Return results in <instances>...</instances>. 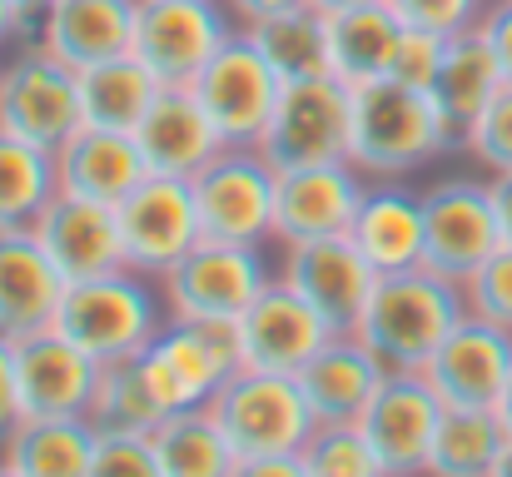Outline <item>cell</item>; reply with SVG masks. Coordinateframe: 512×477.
Returning <instances> with one entry per match:
<instances>
[{
	"label": "cell",
	"mask_w": 512,
	"mask_h": 477,
	"mask_svg": "<svg viewBox=\"0 0 512 477\" xmlns=\"http://www.w3.org/2000/svg\"><path fill=\"white\" fill-rule=\"evenodd\" d=\"M194 100L199 110L209 115L219 145L229 150H254L269 130V115L279 105V90L284 80L269 70V60L254 50V40L244 30H234L214 55L209 65L194 75Z\"/></svg>",
	"instance_id": "9"
},
{
	"label": "cell",
	"mask_w": 512,
	"mask_h": 477,
	"mask_svg": "<svg viewBox=\"0 0 512 477\" xmlns=\"http://www.w3.org/2000/svg\"><path fill=\"white\" fill-rule=\"evenodd\" d=\"M209 413L219 418L224 438L239 458H274L299 453L314 433V413L289 373L239 368L224 378V388L209 398Z\"/></svg>",
	"instance_id": "7"
},
{
	"label": "cell",
	"mask_w": 512,
	"mask_h": 477,
	"mask_svg": "<svg viewBox=\"0 0 512 477\" xmlns=\"http://www.w3.org/2000/svg\"><path fill=\"white\" fill-rule=\"evenodd\" d=\"M488 199H493V219H498V239L512 244V169L488 174Z\"/></svg>",
	"instance_id": "45"
},
{
	"label": "cell",
	"mask_w": 512,
	"mask_h": 477,
	"mask_svg": "<svg viewBox=\"0 0 512 477\" xmlns=\"http://www.w3.org/2000/svg\"><path fill=\"white\" fill-rule=\"evenodd\" d=\"M165 294L155 279L135 274V269H110L80 284H65L55 328L85 348L95 363H125L140 358L150 348V338L165 328Z\"/></svg>",
	"instance_id": "3"
},
{
	"label": "cell",
	"mask_w": 512,
	"mask_h": 477,
	"mask_svg": "<svg viewBox=\"0 0 512 477\" xmlns=\"http://www.w3.org/2000/svg\"><path fill=\"white\" fill-rule=\"evenodd\" d=\"M363 194H368V179L353 164L284 169L279 184H274V244H304V239L348 234Z\"/></svg>",
	"instance_id": "18"
},
{
	"label": "cell",
	"mask_w": 512,
	"mask_h": 477,
	"mask_svg": "<svg viewBox=\"0 0 512 477\" xmlns=\"http://www.w3.org/2000/svg\"><path fill=\"white\" fill-rule=\"evenodd\" d=\"M348 125H353V90L343 80L334 75L284 80L269 130L254 150L279 174L309 164H348Z\"/></svg>",
	"instance_id": "8"
},
{
	"label": "cell",
	"mask_w": 512,
	"mask_h": 477,
	"mask_svg": "<svg viewBox=\"0 0 512 477\" xmlns=\"http://www.w3.org/2000/svg\"><path fill=\"white\" fill-rule=\"evenodd\" d=\"M135 145H140L150 174H170V179H189L204 159L224 150L189 85H165L155 95V105L135 125Z\"/></svg>",
	"instance_id": "24"
},
{
	"label": "cell",
	"mask_w": 512,
	"mask_h": 477,
	"mask_svg": "<svg viewBox=\"0 0 512 477\" xmlns=\"http://www.w3.org/2000/svg\"><path fill=\"white\" fill-rule=\"evenodd\" d=\"M309 413H314V428H343V423H358L368 398L378 393L383 383V363L358 343V333H334L299 373H294Z\"/></svg>",
	"instance_id": "22"
},
{
	"label": "cell",
	"mask_w": 512,
	"mask_h": 477,
	"mask_svg": "<svg viewBox=\"0 0 512 477\" xmlns=\"http://www.w3.org/2000/svg\"><path fill=\"white\" fill-rule=\"evenodd\" d=\"M458 289H463V309L473 318L512 328V244H498Z\"/></svg>",
	"instance_id": "37"
},
{
	"label": "cell",
	"mask_w": 512,
	"mask_h": 477,
	"mask_svg": "<svg viewBox=\"0 0 512 477\" xmlns=\"http://www.w3.org/2000/svg\"><path fill=\"white\" fill-rule=\"evenodd\" d=\"M0 60H5V55H0Z\"/></svg>",
	"instance_id": "53"
},
{
	"label": "cell",
	"mask_w": 512,
	"mask_h": 477,
	"mask_svg": "<svg viewBox=\"0 0 512 477\" xmlns=\"http://www.w3.org/2000/svg\"><path fill=\"white\" fill-rule=\"evenodd\" d=\"M348 244L368 259L373 274L423 269V199L393 179L368 184V194L348 224Z\"/></svg>",
	"instance_id": "23"
},
{
	"label": "cell",
	"mask_w": 512,
	"mask_h": 477,
	"mask_svg": "<svg viewBox=\"0 0 512 477\" xmlns=\"http://www.w3.org/2000/svg\"><path fill=\"white\" fill-rule=\"evenodd\" d=\"M299 463H304V477H383L373 448L358 433V423L314 428L309 443L299 448Z\"/></svg>",
	"instance_id": "36"
},
{
	"label": "cell",
	"mask_w": 512,
	"mask_h": 477,
	"mask_svg": "<svg viewBox=\"0 0 512 477\" xmlns=\"http://www.w3.org/2000/svg\"><path fill=\"white\" fill-rule=\"evenodd\" d=\"M438 418H443V398L428 388L423 373H383L378 393L358 418V433L373 448L383 477H423Z\"/></svg>",
	"instance_id": "14"
},
{
	"label": "cell",
	"mask_w": 512,
	"mask_h": 477,
	"mask_svg": "<svg viewBox=\"0 0 512 477\" xmlns=\"http://www.w3.org/2000/svg\"><path fill=\"white\" fill-rule=\"evenodd\" d=\"M403 25L413 30H433V35H463L483 20L488 0H383Z\"/></svg>",
	"instance_id": "41"
},
{
	"label": "cell",
	"mask_w": 512,
	"mask_h": 477,
	"mask_svg": "<svg viewBox=\"0 0 512 477\" xmlns=\"http://www.w3.org/2000/svg\"><path fill=\"white\" fill-rule=\"evenodd\" d=\"M65 70H90L100 60L130 55L135 40V0H50L35 30L25 35Z\"/></svg>",
	"instance_id": "21"
},
{
	"label": "cell",
	"mask_w": 512,
	"mask_h": 477,
	"mask_svg": "<svg viewBox=\"0 0 512 477\" xmlns=\"http://www.w3.org/2000/svg\"><path fill=\"white\" fill-rule=\"evenodd\" d=\"M329 20V75L343 80L348 90L373 85L388 75L393 45L403 35V20L378 0V5H358V10H334Z\"/></svg>",
	"instance_id": "28"
},
{
	"label": "cell",
	"mask_w": 512,
	"mask_h": 477,
	"mask_svg": "<svg viewBox=\"0 0 512 477\" xmlns=\"http://www.w3.org/2000/svg\"><path fill=\"white\" fill-rule=\"evenodd\" d=\"M115 229H120L125 269H135V274L160 284L174 264L199 244V214H194L189 179L145 174L115 204Z\"/></svg>",
	"instance_id": "11"
},
{
	"label": "cell",
	"mask_w": 512,
	"mask_h": 477,
	"mask_svg": "<svg viewBox=\"0 0 512 477\" xmlns=\"http://www.w3.org/2000/svg\"><path fill=\"white\" fill-rule=\"evenodd\" d=\"M478 35H483V45L493 50L503 80L512 85V0H488V10H483V20H478Z\"/></svg>",
	"instance_id": "42"
},
{
	"label": "cell",
	"mask_w": 512,
	"mask_h": 477,
	"mask_svg": "<svg viewBox=\"0 0 512 477\" xmlns=\"http://www.w3.org/2000/svg\"><path fill=\"white\" fill-rule=\"evenodd\" d=\"M10 5L20 10V20H25V35H30V30H35V20L45 15V5H50V0H10Z\"/></svg>",
	"instance_id": "48"
},
{
	"label": "cell",
	"mask_w": 512,
	"mask_h": 477,
	"mask_svg": "<svg viewBox=\"0 0 512 477\" xmlns=\"http://www.w3.org/2000/svg\"><path fill=\"white\" fill-rule=\"evenodd\" d=\"M150 438H155V453H160L165 477H229L234 463H239V453L224 438V428L209 413V403L165 413V423Z\"/></svg>",
	"instance_id": "32"
},
{
	"label": "cell",
	"mask_w": 512,
	"mask_h": 477,
	"mask_svg": "<svg viewBox=\"0 0 512 477\" xmlns=\"http://www.w3.org/2000/svg\"><path fill=\"white\" fill-rule=\"evenodd\" d=\"M269 279L274 274L264 264V249L199 239L160 279V294L170 318H244V309L264 294Z\"/></svg>",
	"instance_id": "13"
},
{
	"label": "cell",
	"mask_w": 512,
	"mask_h": 477,
	"mask_svg": "<svg viewBox=\"0 0 512 477\" xmlns=\"http://www.w3.org/2000/svg\"><path fill=\"white\" fill-rule=\"evenodd\" d=\"M314 10H324V15H334V10H358V5H378V0H309Z\"/></svg>",
	"instance_id": "49"
},
{
	"label": "cell",
	"mask_w": 512,
	"mask_h": 477,
	"mask_svg": "<svg viewBox=\"0 0 512 477\" xmlns=\"http://www.w3.org/2000/svg\"><path fill=\"white\" fill-rule=\"evenodd\" d=\"M0 477H15V473H10V468H0Z\"/></svg>",
	"instance_id": "52"
},
{
	"label": "cell",
	"mask_w": 512,
	"mask_h": 477,
	"mask_svg": "<svg viewBox=\"0 0 512 477\" xmlns=\"http://www.w3.org/2000/svg\"><path fill=\"white\" fill-rule=\"evenodd\" d=\"M458 150L468 159H478L488 174L512 169V85H503V90L483 105V115L463 130Z\"/></svg>",
	"instance_id": "38"
},
{
	"label": "cell",
	"mask_w": 512,
	"mask_h": 477,
	"mask_svg": "<svg viewBox=\"0 0 512 477\" xmlns=\"http://www.w3.org/2000/svg\"><path fill=\"white\" fill-rule=\"evenodd\" d=\"M140 368L165 413L209 403L224 378L244 368L239 318H165V328L140 353Z\"/></svg>",
	"instance_id": "4"
},
{
	"label": "cell",
	"mask_w": 512,
	"mask_h": 477,
	"mask_svg": "<svg viewBox=\"0 0 512 477\" xmlns=\"http://www.w3.org/2000/svg\"><path fill=\"white\" fill-rule=\"evenodd\" d=\"M274 184L279 169L259 150H219L189 174L194 214H199V239L209 244H239V249H264L274 244Z\"/></svg>",
	"instance_id": "5"
},
{
	"label": "cell",
	"mask_w": 512,
	"mask_h": 477,
	"mask_svg": "<svg viewBox=\"0 0 512 477\" xmlns=\"http://www.w3.org/2000/svg\"><path fill=\"white\" fill-rule=\"evenodd\" d=\"M418 199H423V269L463 284L503 244L493 199H488V179L448 174V179L428 184Z\"/></svg>",
	"instance_id": "12"
},
{
	"label": "cell",
	"mask_w": 512,
	"mask_h": 477,
	"mask_svg": "<svg viewBox=\"0 0 512 477\" xmlns=\"http://www.w3.org/2000/svg\"><path fill=\"white\" fill-rule=\"evenodd\" d=\"M20 418H25V408H20V383H15V343L0 333V443Z\"/></svg>",
	"instance_id": "43"
},
{
	"label": "cell",
	"mask_w": 512,
	"mask_h": 477,
	"mask_svg": "<svg viewBox=\"0 0 512 477\" xmlns=\"http://www.w3.org/2000/svg\"><path fill=\"white\" fill-rule=\"evenodd\" d=\"M274 279L289 284L314 314L324 318L329 333H353L378 274L348 244V234H334V239L279 244V274Z\"/></svg>",
	"instance_id": "15"
},
{
	"label": "cell",
	"mask_w": 512,
	"mask_h": 477,
	"mask_svg": "<svg viewBox=\"0 0 512 477\" xmlns=\"http://www.w3.org/2000/svg\"><path fill=\"white\" fill-rule=\"evenodd\" d=\"M80 125L85 115L75 70H65L35 40L10 45L0 60V135L55 155Z\"/></svg>",
	"instance_id": "6"
},
{
	"label": "cell",
	"mask_w": 512,
	"mask_h": 477,
	"mask_svg": "<svg viewBox=\"0 0 512 477\" xmlns=\"http://www.w3.org/2000/svg\"><path fill=\"white\" fill-rule=\"evenodd\" d=\"M503 85H508V80H503L493 50L483 45V35H478V25H473V30H463V35H448L443 65H438L428 95L438 100V110L448 115L453 135L463 140V130L483 115V105H488Z\"/></svg>",
	"instance_id": "29"
},
{
	"label": "cell",
	"mask_w": 512,
	"mask_h": 477,
	"mask_svg": "<svg viewBox=\"0 0 512 477\" xmlns=\"http://www.w3.org/2000/svg\"><path fill=\"white\" fill-rule=\"evenodd\" d=\"M10 343H15V383L25 418H85L100 383V363L85 348H75L55 323Z\"/></svg>",
	"instance_id": "17"
},
{
	"label": "cell",
	"mask_w": 512,
	"mask_h": 477,
	"mask_svg": "<svg viewBox=\"0 0 512 477\" xmlns=\"http://www.w3.org/2000/svg\"><path fill=\"white\" fill-rule=\"evenodd\" d=\"M224 10H229V20L244 30V25H254V20H264V15H279V10H294V5H309V0H219Z\"/></svg>",
	"instance_id": "46"
},
{
	"label": "cell",
	"mask_w": 512,
	"mask_h": 477,
	"mask_svg": "<svg viewBox=\"0 0 512 477\" xmlns=\"http://www.w3.org/2000/svg\"><path fill=\"white\" fill-rule=\"evenodd\" d=\"M85 423L95 433H155L165 423V403L155 398L140 358L100 363V383H95V398L85 408Z\"/></svg>",
	"instance_id": "35"
},
{
	"label": "cell",
	"mask_w": 512,
	"mask_h": 477,
	"mask_svg": "<svg viewBox=\"0 0 512 477\" xmlns=\"http://www.w3.org/2000/svg\"><path fill=\"white\" fill-rule=\"evenodd\" d=\"M229 477H304L299 453H274V458H239Z\"/></svg>",
	"instance_id": "44"
},
{
	"label": "cell",
	"mask_w": 512,
	"mask_h": 477,
	"mask_svg": "<svg viewBox=\"0 0 512 477\" xmlns=\"http://www.w3.org/2000/svg\"><path fill=\"white\" fill-rule=\"evenodd\" d=\"M65 279L35 244V234H0V333L25 338L35 328H50L60 309Z\"/></svg>",
	"instance_id": "26"
},
{
	"label": "cell",
	"mask_w": 512,
	"mask_h": 477,
	"mask_svg": "<svg viewBox=\"0 0 512 477\" xmlns=\"http://www.w3.org/2000/svg\"><path fill=\"white\" fill-rule=\"evenodd\" d=\"M35 244L45 249V259L55 264V274L65 284L125 269V249H120V229H115V204H95L80 194H55L45 204V214L35 219Z\"/></svg>",
	"instance_id": "19"
},
{
	"label": "cell",
	"mask_w": 512,
	"mask_h": 477,
	"mask_svg": "<svg viewBox=\"0 0 512 477\" xmlns=\"http://www.w3.org/2000/svg\"><path fill=\"white\" fill-rule=\"evenodd\" d=\"M503 448L508 433L498 423V408H443L423 477H488Z\"/></svg>",
	"instance_id": "33"
},
{
	"label": "cell",
	"mask_w": 512,
	"mask_h": 477,
	"mask_svg": "<svg viewBox=\"0 0 512 477\" xmlns=\"http://www.w3.org/2000/svg\"><path fill=\"white\" fill-rule=\"evenodd\" d=\"M85 477H165L150 433H95Z\"/></svg>",
	"instance_id": "39"
},
{
	"label": "cell",
	"mask_w": 512,
	"mask_h": 477,
	"mask_svg": "<svg viewBox=\"0 0 512 477\" xmlns=\"http://www.w3.org/2000/svg\"><path fill=\"white\" fill-rule=\"evenodd\" d=\"M334 333L324 328V318L314 314L289 284L269 279L264 294L244 309L239 318V343H244V368H264V373H299Z\"/></svg>",
	"instance_id": "20"
},
{
	"label": "cell",
	"mask_w": 512,
	"mask_h": 477,
	"mask_svg": "<svg viewBox=\"0 0 512 477\" xmlns=\"http://www.w3.org/2000/svg\"><path fill=\"white\" fill-rule=\"evenodd\" d=\"M95 428L85 418H20L0 443V468L15 477H85Z\"/></svg>",
	"instance_id": "27"
},
{
	"label": "cell",
	"mask_w": 512,
	"mask_h": 477,
	"mask_svg": "<svg viewBox=\"0 0 512 477\" xmlns=\"http://www.w3.org/2000/svg\"><path fill=\"white\" fill-rule=\"evenodd\" d=\"M145 155L135 145V135L125 130H100V125H80L60 150H55V179L65 194L95 199V204H120L140 179H145Z\"/></svg>",
	"instance_id": "25"
},
{
	"label": "cell",
	"mask_w": 512,
	"mask_h": 477,
	"mask_svg": "<svg viewBox=\"0 0 512 477\" xmlns=\"http://www.w3.org/2000/svg\"><path fill=\"white\" fill-rule=\"evenodd\" d=\"M498 423H503V433L512 438V378H508V388H503V398H498Z\"/></svg>",
	"instance_id": "50"
},
{
	"label": "cell",
	"mask_w": 512,
	"mask_h": 477,
	"mask_svg": "<svg viewBox=\"0 0 512 477\" xmlns=\"http://www.w3.org/2000/svg\"><path fill=\"white\" fill-rule=\"evenodd\" d=\"M234 30L239 25L219 0H135L130 55L160 85H194V75Z\"/></svg>",
	"instance_id": "10"
},
{
	"label": "cell",
	"mask_w": 512,
	"mask_h": 477,
	"mask_svg": "<svg viewBox=\"0 0 512 477\" xmlns=\"http://www.w3.org/2000/svg\"><path fill=\"white\" fill-rule=\"evenodd\" d=\"M55 194V155L0 135V234H30Z\"/></svg>",
	"instance_id": "34"
},
{
	"label": "cell",
	"mask_w": 512,
	"mask_h": 477,
	"mask_svg": "<svg viewBox=\"0 0 512 477\" xmlns=\"http://www.w3.org/2000/svg\"><path fill=\"white\" fill-rule=\"evenodd\" d=\"M443 45L448 35H433V30H413L403 25L398 45H393V60H388V75L383 80H398V85H413V90H428L438 65H443Z\"/></svg>",
	"instance_id": "40"
},
{
	"label": "cell",
	"mask_w": 512,
	"mask_h": 477,
	"mask_svg": "<svg viewBox=\"0 0 512 477\" xmlns=\"http://www.w3.org/2000/svg\"><path fill=\"white\" fill-rule=\"evenodd\" d=\"M488 477H512V438H508V448L498 453V463H493V473Z\"/></svg>",
	"instance_id": "51"
},
{
	"label": "cell",
	"mask_w": 512,
	"mask_h": 477,
	"mask_svg": "<svg viewBox=\"0 0 512 477\" xmlns=\"http://www.w3.org/2000/svg\"><path fill=\"white\" fill-rule=\"evenodd\" d=\"M458 150V135L428 90L373 80L353 90L348 164L363 179H403Z\"/></svg>",
	"instance_id": "1"
},
{
	"label": "cell",
	"mask_w": 512,
	"mask_h": 477,
	"mask_svg": "<svg viewBox=\"0 0 512 477\" xmlns=\"http://www.w3.org/2000/svg\"><path fill=\"white\" fill-rule=\"evenodd\" d=\"M75 85H80V115H85V125L125 130V135H135V125L145 120V110H150L155 95L165 90L135 55L100 60V65L80 70Z\"/></svg>",
	"instance_id": "30"
},
{
	"label": "cell",
	"mask_w": 512,
	"mask_h": 477,
	"mask_svg": "<svg viewBox=\"0 0 512 477\" xmlns=\"http://www.w3.org/2000/svg\"><path fill=\"white\" fill-rule=\"evenodd\" d=\"M463 289L433 269L378 274L358 318V343L383 363V373H423L438 343L463 323Z\"/></svg>",
	"instance_id": "2"
},
{
	"label": "cell",
	"mask_w": 512,
	"mask_h": 477,
	"mask_svg": "<svg viewBox=\"0 0 512 477\" xmlns=\"http://www.w3.org/2000/svg\"><path fill=\"white\" fill-rule=\"evenodd\" d=\"M423 378L443 408H498L512 378V328L463 314V323L423 363Z\"/></svg>",
	"instance_id": "16"
},
{
	"label": "cell",
	"mask_w": 512,
	"mask_h": 477,
	"mask_svg": "<svg viewBox=\"0 0 512 477\" xmlns=\"http://www.w3.org/2000/svg\"><path fill=\"white\" fill-rule=\"evenodd\" d=\"M20 40H25V20H20V10L10 0H0V55L10 45H20Z\"/></svg>",
	"instance_id": "47"
},
{
	"label": "cell",
	"mask_w": 512,
	"mask_h": 477,
	"mask_svg": "<svg viewBox=\"0 0 512 477\" xmlns=\"http://www.w3.org/2000/svg\"><path fill=\"white\" fill-rule=\"evenodd\" d=\"M244 35L254 40V50L269 60V70L279 80L329 75V20L314 5H294V10L264 15V20L244 25Z\"/></svg>",
	"instance_id": "31"
}]
</instances>
